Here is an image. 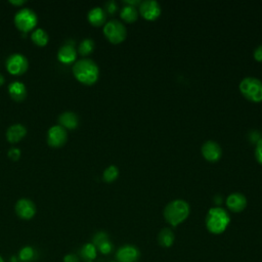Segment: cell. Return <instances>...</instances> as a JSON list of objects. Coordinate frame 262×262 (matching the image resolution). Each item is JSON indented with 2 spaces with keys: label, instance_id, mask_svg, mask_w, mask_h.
Listing matches in <instances>:
<instances>
[{
  "label": "cell",
  "instance_id": "obj_1",
  "mask_svg": "<svg viewBox=\"0 0 262 262\" xmlns=\"http://www.w3.org/2000/svg\"><path fill=\"white\" fill-rule=\"evenodd\" d=\"M73 75L80 83L90 86L97 82L99 78V68L94 60L83 57L76 60L74 63Z\"/></svg>",
  "mask_w": 262,
  "mask_h": 262
},
{
  "label": "cell",
  "instance_id": "obj_2",
  "mask_svg": "<svg viewBox=\"0 0 262 262\" xmlns=\"http://www.w3.org/2000/svg\"><path fill=\"white\" fill-rule=\"evenodd\" d=\"M205 222L209 232L213 234H220L228 227L230 223V216L225 209L217 206L208 210Z\"/></svg>",
  "mask_w": 262,
  "mask_h": 262
},
{
  "label": "cell",
  "instance_id": "obj_3",
  "mask_svg": "<svg viewBox=\"0 0 262 262\" xmlns=\"http://www.w3.org/2000/svg\"><path fill=\"white\" fill-rule=\"evenodd\" d=\"M190 212V207L184 200H173L164 209V218L171 226H178L184 222Z\"/></svg>",
  "mask_w": 262,
  "mask_h": 262
},
{
  "label": "cell",
  "instance_id": "obj_4",
  "mask_svg": "<svg viewBox=\"0 0 262 262\" xmlns=\"http://www.w3.org/2000/svg\"><path fill=\"white\" fill-rule=\"evenodd\" d=\"M239 92L242 95L252 101L261 102L262 101V81L254 77L244 78L238 85Z\"/></svg>",
  "mask_w": 262,
  "mask_h": 262
},
{
  "label": "cell",
  "instance_id": "obj_5",
  "mask_svg": "<svg viewBox=\"0 0 262 262\" xmlns=\"http://www.w3.org/2000/svg\"><path fill=\"white\" fill-rule=\"evenodd\" d=\"M14 26L23 33L33 32L38 24V16L34 10L28 7L19 8L13 17Z\"/></svg>",
  "mask_w": 262,
  "mask_h": 262
},
{
  "label": "cell",
  "instance_id": "obj_6",
  "mask_svg": "<svg viewBox=\"0 0 262 262\" xmlns=\"http://www.w3.org/2000/svg\"><path fill=\"white\" fill-rule=\"evenodd\" d=\"M103 35L112 44H120L127 37V29L118 19H112L104 24Z\"/></svg>",
  "mask_w": 262,
  "mask_h": 262
},
{
  "label": "cell",
  "instance_id": "obj_7",
  "mask_svg": "<svg viewBox=\"0 0 262 262\" xmlns=\"http://www.w3.org/2000/svg\"><path fill=\"white\" fill-rule=\"evenodd\" d=\"M6 71L12 76H20L25 74L29 68L27 57L21 53H13L9 55L5 61Z\"/></svg>",
  "mask_w": 262,
  "mask_h": 262
},
{
  "label": "cell",
  "instance_id": "obj_8",
  "mask_svg": "<svg viewBox=\"0 0 262 262\" xmlns=\"http://www.w3.org/2000/svg\"><path fill=\"white\" fill-rule=\"evenodd\" d=\"M46 140H47V144L50 147H53V148L61 147L66 144L68 140V132L61 126L53 125L47 131Z\"/></svg>",
  "mask_w": 262,
  "mask_h": 262
},
{
  "label": "cell",
  "instance_id": "obj_9",
  "mask_svg": "<svg viewBox=\"0 0 262 262\" xmlns=\"http://www.w3.org/2000/svg\"><path fill=\"white\" fill-rule=\"evenodd\" d=\"M138 13L146 20H156L161 15V5L155 0H145L140 2Z\"/></svg>",
  "mask_w": 262,
  "mask_h": 262
},
{
  "label": "cell",
  "instance_id": "obj_10",
  "mask_svg": "<svg viewBox=\"0 0 262 262\" xmlns=\"http://www.w3.org/2000/svg\"><path fill=\"white\" fill-rule=\"evenodd\" d=\"M16 215L23 220H30L36 214V206L33 201L29 199H19L14 206Z\"/></svg>",
  "mask_w": 262,
  "mask_h": 262
},
{
  "label": "cell",
  "instance_id": "obj_11",
  "mask_svg": "<svg viewBox=\"0 0 262 262\" xmlns=\"http://www.w3.org/2000/svg\"><path fill=\"white\" fill-rule=\"evenodd\" d=\"M201 152L206 161L215 163L220 160L221 155H222V149L217 142H215L213 140H207L202 145Z\"/></svg>",
  "mask_w": 262,
  "mask_h": 262
},
{
  "label": "cell",
  "instance_id": "obj_12",
  "mask_svg": "<svg viewBox=\"0 0 262 262\" xmlns=\"http://www.w3.org/2000/svg\"><path fill=\"white\" fill-rule=\"evenodd\" d=\"M140 257L138 248L133 245H124L116 252L117 262H136Z\"/></svg>",
  "mask_w": 262,
  "mask_h": 262
},
{
  "label": "cell",
  "instance_id": "obj_13",
  "mask_svg": "<svg viewBox=\"0 0 262 262\" xmlns=\"http://www.w3.org/2000/svg\"><path fill=\"white\" fill-rule=\"evenodd\" d=\"M77 58V50L75 48V43L67 42L63 44L58 52H57V59L59 62L63 64H71L76 62Z\"/></svg>",
  "mask_w": 262,
  "mask_h": 262
},
{
  "label": "cell",
  "instance_id": "obj_14",
  "mask_svg": "<svg viewBox=\"0 0 262 262\" xmlns=\"http://www.w3.org/2000/svg\"><path fill=\"white\" fill-rule=\"evenodd\" d=\"M226 207L233 213H239L247 207V199L241 192L230 193L225 200Z\"/></svg>",
  "mask_w": 262,
  "mask_h": 262
},
{
  "label": "cell",
  "instance_id": "obj_15",
  "mask_svg": "<svg viewBox=\"0 0 262 262\" xmlns=\"http://www.w3.org/2000/svg\"><path fill=\"white\" fill-rule=\"evenodd\" d=\"M5 135L9 143H17L27 135V128L23 124L16 123L7 128Z\"/></svg>",
  "mask_w": 262,
  "mask_h": 262
},
{
  "label": "cell",
  "instance_id": "obj_16",
  "mask_svg": "<svg viewBox=\"0 0 262 262\" xmlns=\"http://www.w3.org/2000/svg\"><path fill=\"white\" fill-rule=\"evenodd\" d=\"M8 94L15 101H23L27 97V87L20 81H13L8 85Z\"/></svg>",
  "mask_w": 262,
  "mask_h": 262
},
{
  "label": "cell",
  "instance_id": "obj_17",
  "mask_svg": "<svg viewBox=\"0 0 262 262\" xmlns=\"http://www.w3.org/2000/svg\"><path fill=\"white\" fill-rule=\"evenodd\" d=\"M87 19L93 27H100L102 25L104 26L106 19V12L103 8L95 6L88 11Z\"/></svg>",
  "mask_w": 262,
  "mask_h": 262
},
{
  "label": "cell",
  "instance_id": "obj_18",
  "mask_svg": "<svg viewBox=\"0 0 262 262\" xmlns=\"http://www.w3.org/2000/svg\"><path fill=\"white\" fill-rule=\"evenodd\" d=\"M58 125L66 130H74L79 125V118L73 112H63L58 117Z\"/></svg>",
  "mask_w": 262,
  "mask_h": 262
},
{
  "label": "cell",
  "instance_id": "obj_19",
  "mask_svg": "<svg viewBox=\"0 0 262 262\" xmlns=\"http://www.w3.org/2000/svg\"><path fill=\"white\" fill-rule=\"evenodd\" d=\"M174 241H175V234L168 227L163 228L158 234V243L163 248H170L174 244Z\"/></svg>",
  "mask_w": 262,
  "mask_h": 262
},
{
  "label": "cell",
  "instance_id": "obj_20",
  "mask_svg": "<svg viewBox=\"0 0 262 262\" xmlns=\"http://www.w3.org/2000/svg\"><path fill=\"white\" fill-rule=\"evenodd\" d=\"M120 17L124 21H126L128 24H131V23H134L135 20H137V18H138V11H137L135 6L125 5L120 10Z\"/></svg>",
  "mask_w": 262,
  "mask_h": 262
},
{
  "label": "cell",
  "instance_id": "obj_21",
  "mask_svg": "<svg viewBox=\"0 0 262 262\" xmlns=\"http://www.w3.org/2000/svg\"><path fill=\"white\" fill-rule=\"evenodd\" d=\"M31 40L33 41L34 44H36L37 46L40 47H44L48 44L49 41V36L47 34V32L44 29H36L32 32L31 34Z\"/></svg>",
  "mask_w": 262,
  "mask_h": 262
},
{
  "label": "cell",
  "instance_id": "obj_22",
  "mask_svg": "<svg viewBox=\"0 0 262 262\" xmlns=\"http://www.w3.org/2000/svg\"><path fill=\"white\" fill-rule=\"evenodd\" d=\"M80 256L83 260H85V262L93 261L97 256V248L92 243H87L81 248Z\"/></svg>",
  "mask_w": 262,
  "mask_h": 262
},
{
  "label": "cell",
  "instance_id": "obj_23",
  "mask_svg": "<svg viewBox=\"0 0 262 262\" xmlns=\"http://www.w3.org/2000/svg\"><path fill=\"white\" fill-rule=\"evenodd\" d=\"M94 47H95L94 41L91 38H85L80 42L78 46V53L84 57L88 56L93 52Z\"/></svg>",
  "mask_w": 262,
  "mask_h": 262
},
{
  "label": "cell",
  "instance_id": "obj_24",
  "mask_svg": "<svg viewBox=\"0 0 262 262\" xmlns=\"http://www.w3.org/2000/svg\"><path fill=\"white\" fill-rule=\"evenodd\" d=\"M118 176H119V169L115 165L108 166L102 173V179L107 183L114 182L118 178Z\"/></svg>",
  "mask_w": 262,
  "mask_h": 262
},
{
  "label": "cell",
  "instance_id": "obj_25",
  "mask_svg": "<svg viewBox=\"0 0 262 262\" xmlns=\"http://www.w3.org/2000/svg\"><path fill=\"white\" fill-rule=\"evenodd\" d=\"M34 257H35V250L31 246H25L18 252V258L24 262H30L34 259Z\"/></svg>",
  "mask_w": 262,
  "mask_h": 262
},
{
  "label": "cell",
  "instance_id": "obj_26",
  "mask_svg": "<svg viewBox=\"0 0 262 262\" xmlns=\"http://www.w3.org/2000/svg\"><path fill=\"white\" fill-rule=\"evenodd\" d=\"M107 239H108V235L105 232H103V231H99V232L94 234L93 239H92V244L95 247H97V246H99L100 244H102L103 242H105Z\"/></svg>",
  "mask_w": 262,
  "mask_h": 262
},
{
  "label": "cell",
  "instance_id": "obj_27",
  "mask_svg": "<svg viewBox=\"0 0 262 262\" xmlns=\"http://www.w3.org/2000/svg\"><path fill=\"white\" fill-rule=\"evenodd\" d=\"M96 248H97V251H99L101 254L107 255V254H110V253L112 252V250H113V245H112V243L110 242V239H107V241L103 242L102 244H100L99 246H97Z\"/></svg>",
  "mask_w": 262,
  "mask_h": 262
},
{
  "label": "cell",
  "instance_id": "obj_28",
  "mask_svg": "<svg viewBox=\"0 0 262 262\" xmlns=\"http://www.w3.org/2000/svg\"><path fill=\"white\" fill-rule=\"evenodd\" d=\"M7 156H8V158H9L10 160H12V161H17V160H19V158H20V156H21V151H20V149L17 148V147H10V148L8 149V151H7Z\"/></svg>",
  "mask_w": 262,
  "mask_h": 262
},
{
  "label": "cell",
  "instance_id": "obj_29",
  "mask_svg": "<svg viewBox=\"0 0 262 262\" xmlns=\"http://www.w3.org/2000/svg\"><path fill=\"white\" fill-rule=\"evenodd\" d=\"M255 158H256L257 162L262 165V138H260V139L256 142Z\"/></svg>",
  "mask_w": 262,
  "mask_h": 262
},
{
  "label": "cell",
  "instance_id": "obj_30",
  "mask_svg": "<svg viewBox=\"0 0 262 262\" xmlns=\"http://www.w3.org/2000/svg\"><path fill=\"white\" fill-rule=\"evenodd\" d=\"M118 7L115 1H108L105 3V12H107L108 14H114L117 11Z\"/></svg>",
  "mask_w": 262,
  "mask_h": 262
},
{
  "label": "cell",
  "instance_id": "obj_31",
  "mask_svg": "<svg viewBox=\"0 0 262 262\" xmlns=\"http://www.w3.org/2000/svg\"><path fill=\"white\" fill-rule=\"evenodd\" d=\"M62 261L63 262H80V258L76 254L70 253V254L64 255Z\"/></svg>",
  "mask_w": 262,
  "mask_h": 262
},
{
  "label": "cell",
  "instance_id": "obj_32",
  "mask_svg": "<svg viewBox=\"0 0 262 262\" xmlns=\"http://www.w3.org/2000/svg\"><path fill=\"white\" fill-rule=\"evenodd\" d=\"M253 55H254L255 60H257L259 62H262V45H259L258 47L255 48Z\"/></svg>",
  "mask_w": 262,
  "mask_h": 262
},
{
  "label": "cell",
  "instance_id": "obj_33",
  "mask_svg": "<svg viewBox=\"0 0 262 262\" xmlns=\"http://www.w3.org/2000/svg\"><path fill=\"white\" fill-rule=\"evenodd\" d=\"M10 4L16 6V7H21L24 4H26L25 0H9L8 1Z\"/></svg>",
  "mask_w": 262,
  "mask_h": 262
},
{
  "label": "cell",
  "instance_id": "obj_34",
  "mask_svg": "<svg viewBox=\"0 0 262 262\" xmlns=\"http://www.w3.org/2000/svg\"><path fill=\"white\" fill-rule=\"evenodd\" d=\"M124 3L126 4V5H131V6H135V5H139L140 4V1H138V0H125L124 1Z\"/></svg>",
  "mask_w": 262,
  "mask_h": 262
},
{
  "label": "cell",
  "instance_id": "obj_35",
  "mask_svg": "<svg viewBox=\"0 0 262 262\" xmlns=\"http://www.w3.org/2000/svg\"><path fill=\"white\" fill-rule=\"evenodd\" d=\"M221 196L220 195H215V198H214V201H215V203H217V205H220L221 204Z\"/></svg>",
  "mask_w": 262,
  "mask_h": 262
},
{
  "label": "cell",
  "instance_id": "obj_36",
  "mask_svg": "<svg viewBox=\"0 0 262 262\" xmlns=\"http://www.w3.org/2000/svg\"><path fill=\"white\" fill-rule=\"evenodd\" d=\"M4 82H5V78L2 74H0V86H2L4 84Z\"/></svg>",
  "mask_w": 262,
  "mask_h": 262
},
{
  "label": "cell",
  "instance_id": "obj_37",
  "mask_svg": "<svg viewBox=\"0 0 262 262\" xmlns=\"http://www.w3.org/2000/svg\"><path fill=\"white\" fill-rule=\"evenodd\" d=\"M0 262H5V261H4V259L2 258V256H1V255H0Z\"/></svg>",
  "mask_w": 262,
  "mask_h": 262
},
{
  "label": "cell",
  "instance_id": "obj_38",
  "mask_svg": "<svg viewBox=\"0 0 262 262\" xmlns=\"http://www.w3.org/2000/svg\"><path fill=\"white\" fill-rule=\"evenodd\" d=\"M86 262H93V261H86Z\"/></svg>",
  "mask_w": 262,
  "mask_h": 262
},
{
  "label": "cell",
  "instance_id": "obj_39",
  "mask_svg": "<svg viewBox=\"0 0 262 262\" xmlns=\"http://www.w3.org/2000/svg\"><path fill=\"white\" fill-rule=\"evenodd\" d=\"M111 262H117V261H111Z\"/></svg>",
  "mask_w": 262,
  "mask_h": 262
}]
</instances>
